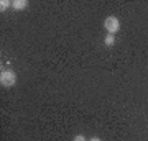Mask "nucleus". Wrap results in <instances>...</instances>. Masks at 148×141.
Listing matches in <instances>:
<instances>
[{
    "instance_id": "obj_1",
    "label": "nucleus",
    "mask_w": 148,
    "mask_h": 141,
    "mask_svg": "<svg viewBox=\"0 0 148 141\" xmlns=\"http://www.w3.org/2000/svg\"><path fill=\"white\" fill-rule=\"evenodd\" d=\"M15 84H16L15 71H12V69H3V71L0 72V85H2L3 89H10Z\"/></svg>"
},
{
    "instance_id": "obj_2",
    "label": "nucleus",
    "mask_w": 148,
    "mask_h": 141,
    "mask_svg": "<svg viewBox=\"0 0 148 141\" xmlns=\"http://www.w3.org/2000/svg\"><path fill=\"white\" fill-rule=\"evenodd\" d=\"M104 28H106L107 35H115V33L120 30V21H119L117 16L110 15L104 20Z\"/></svg>"
},
{
    "instance_id": "obj_3",
    "label": "nucleus",
    "mask_w": 148,
    "mask_h": 141,
    "mask_svg": "<svg viewBox=\"0 0 148 141\" xmlns=\"http://www.w3.org/2000/svg\"><path fill=\"white\" fill-rule=\"evenodd\" d=\"M12 7H13L16 12H21L28 7V2L27 0H13V2H12Z\"/></svg>"
},
{
    "instance_id": "obj_4",
    "label": "nucleus",
    "mask_w": 148,
    "mask_h": 141,
    "mask_svg": "<svg viewBox=\"0 0 148 141\" xmlns=\"http://www.w3.org/2000/svg\"><path fill=\"white\" fill-rule=\"evenodd\" d=\"M104 44H106V48H112L115 44V36L114 35H106L104 36Z\"/></svg>"
},
{
    "instance_id": "obj_5",
    "label": "nucleus",
    "mask_w": 148,
    "mask_h": 141,
    "mask_svg": "<svg viewBox=\"0 0 148 141\" xmlns=\"http://www.w3.org/2000/svg\"><path fill=\"white\" fill-rule=\"evenodd\" d=\"M8 7H12L10 0H2V2H0V10H2V12H5Z\"/></svg>"
},
{
    "instance_id": "obj_6",
    "label": "nucleus",
    "mask_w": 148,
    "mask_h": 141,
    "mask_svg": "<svg viewBox=\"0 0 148 141\" xmlns=\"http://www.w3.org/2000/svg\"><path fill=\"white\" fill-rule=\"evenodd\" d=\"M73 141H89V140H87L84 135H76V136L73 138Z\"/></svg>"
},
{
    "instance_id": "obj_7",
    "label": "nucleus",
    "mask_w": 148,
    "mask_h": 141,
    "mask_svg": "<svg viewBox=\"0 0 148 141\" xmlns=\"http://www.w3.org/2000/svg\"><path fill=\"white\" fill-rule=\"evenodd\" d=\"M89 141H102V140H101V138H97V136H92Z\"/></svg>"
}]
</instances>
